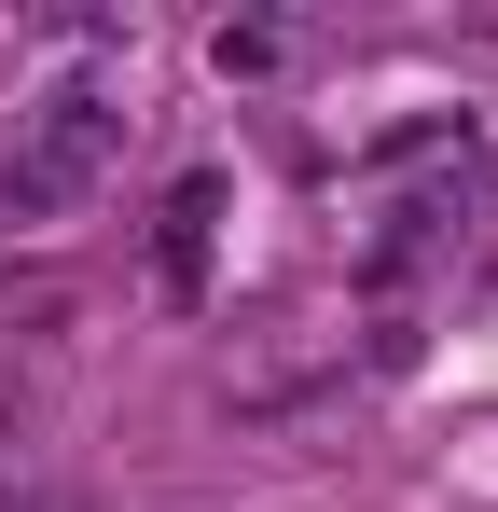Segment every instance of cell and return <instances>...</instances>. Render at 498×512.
I'll return each mask as SVG.
<instances>
[{
    "label": "cell",
    "mask_w": 498,
    "mask_h": 512,
    "mask_svg": "<svg viewBox=\"0 0 498 512\" xmlns=\"http://www.w3.org/2000/svg\"><path fill=\"white\" fill-rule=\"evenodd\" d=\"M208 222H222V180H180V208H166V277L194 291V250H208Z\"/></svg>",
    "instance_id": "7a4b0ae2"
},
{
    "label": "cell",
    "mask_w": 498,
    "mask_h": 512,
    "mask_svg": "<svg viewBox=\"0 0 498 512\" xmlns=\"http://www.w3.org/2000/svg\"><path fill=\"white\" fill-rule=\"evenodd\" d=\"M111 139H125V111L97 84H56L28 125H14V153H0V208H70L83 180L111 167Z\"/></svg>",
    "instance_id": "6da1fadb"
}]
</instances>
